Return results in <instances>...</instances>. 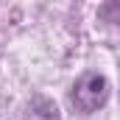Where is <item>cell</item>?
<instances>
[{
	"label": "cell",
	"instance_id": "obj_2",
	"mask_svg": "<svg viewBox=\"0 0 120 120\" xmlns=\"http://www.w3.org/2000/svg\"><path fill=\"white\" fill-rule=\"evenodd\" d=\"M22 120H61V115H59V109H56L53 101H48V98H34L28 103V109H25V117Z\"/></svg>",
	"mask_w": 120,
	"mask_h": 120
},
{
	"label": "cell",
	"instance_id": "obj_1",
	"mask_svg": "<svg viewBox=\"0 0 120 120\" xmlns=\"http://www.w3.org/2000/svg\"><path fill=\"white\" fill-rule=\"evenodd\" d=\"M70 101L78 112L84 115H92L98 112L106 101H109V81L98 73H84L75 84H73V92H70Z\"/></svg>",
	"mask_w": 120,
	"mask_h": 120
}]
</instances>
